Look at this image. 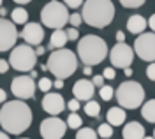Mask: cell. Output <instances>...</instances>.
Instances as JSON below:
<instances>
[{"mask_svg": "<svg viewBox=\"0 0 155 139\" xmlns=\"http://www.w3.org/2000/svg\"><path fill=\"white\" fill-rule=\"evenodd\" d=\"M143 139H155V137H152V136H145Z\"/></svg>", "mask_w": 155, "mask_h": 139, "instance_id": "48", "label": "cell"}, {"mask_svg": "<svg viewBox=\"0 0 155 139\" xmlns=\"http://www.w3.org/2000/svg\"><path fill=\"white\" fill-rule=\"evenodd\" d=\"M5 14H7V11L4 9V7H0V16H2V18H4V16H5Z\"/></svg>", "mask_w": 155, "mask_h": 139, "instance_id": "47", "label": "cell"}, {"mask_svg": "<svg viewBox=\"0 0 155 139\" xmlns=\"http://www.w3.org/2000/svg\"><path fill=\"white\" fill-rule=\"evenodd\" d=\"M65 123H67L69 129H76L78 130L81 125H83V120H81V116L78 115V111H71V115L67 116V121H65Z\"/></svg>", "mask_w": 155, "mask_h": 139, "instance_id": "23", "label": "cell"}, {"mask_svg": "<svg viewBox=\"0 0 155 139\" xmlns=\"http://www.w3.org/2000/svg\"><path fill=\"white\" fill-rule=\"evenodd\" d=\"M0 7H2V0H0Z\"/></svg>", "mask_w": 155, "mask_h": 139, "instance_id": "49", "label": "cell"}, {"mask_svg": "<svg viewBox=\"0 0 155 139\" xmlns=\"http://www.w3.org/2000/svg\"><path fill=\"white\" fill-rule=\"evenodd\" d=\"M116 40L118 42H125V34L124 32H116Z\"/></svg>", "mask_w": 155, "mask_h": 139, "instance_id": "39", "label": "cell"}, {"mask_svg": "<svg viewBox=\"0 0 155 139\" xmlns=\"http://www.w3.org/2000/svg\"><path fill=\"white\" fill-rule=\"evenodd\" d=\"M97 136L99 134L90 127H79L76 132V139H97Z\"/></svg>", "mask_w": 155, "mask_h": 139, "instance_id": "24", "label": "cell"}, {"mask_svg": "<svg viewBox=\"0 0 155 139\" xmlns=\"http://www.w3.org/2000/svg\"><path fill=\"white\" fill-rule=\"evenodd\" d=\"M35 81L34 78H30V76H18V78H14L12 83H11V92H12V95L16 97V99H32L34 95H35Z\"/></svg>", "mask_w": 155, "mask_h": 139, "instance_id": "11", "label": "cell"}, {"mask_svg": "<svg viewBox=\"0 0 155 139\" xmlns=\"http://www.w3.org/2000/svg\"><path fill=\"white\" fill-rule=\"evenodd\" d=\"M65 32H67V39H69V40H78L79 34H78L76 27H71V28H67Z\"/></svg>", "mask_w": 155, "mask_h": 139, "instance_id": "32", "label": "cell"}, {"mask_svg": "<svg viewBox=\"0 0 155 139\" xmlns=\"http://www.w3.org/2000/svg\"><path fill=\"white\" fill-rule=\"evenodd\" d=\"M94 92H95V86L88 79H78L72 86V93L79 102H87V100L94 99Z\"/></svg>", "mask_w": 155, "mask_h": 139, "instance_id": "15", "label": "cell"}, {"mask_svg": "<svg viewBox=\"0 0 155 139\" xmlns=\"http://www.w3.org/2000/svg\"><path fill=\"white\" fill-rule=\"evenodd\" d=\"M53 88H57V90H60V88H64V79H55L53 81Z\"/></svg>", "mask_w": 155, "mask_h": 139, "instance_id": "37", "label": "cell"}, {"mask_svg": "<svg viewBox=\"0 0 155 139\" xmlns=\"http://www.w3.org/2000/svg\"><path fill=\"white\" fill-rule=\"evenodd\" d=\"M67 108L71 111H79V100L74 97L72 100H69V102H67Z\"/></svg>", "mask_w": 155, "mask_h": 139, "instance_id": "34", "label": "cell"}, {"mask_svg": "<svg viewBox=\"0 0 155 139\" xmlns=\"http://www.w3.org/2000/svg\"><path fill=\"white\" fill-rule=\"evenodd\" d=\"M102 76H104V79H115V69L113 67H106L104 72H102Z\"/></svg>", "mask_w": 155, "mask_h": 139, "instance_id": "33", "label": "cell"}, {"mask_svg": "<svg viewBox=\"0 0 155 139\" xmlns=\"http://www.w3.org/2000/svg\"><path fill=\"white\" fill-rule=\"evenodd\" d=\"M11 18H12L14 25H25V23H28V12L23 7H16L11 12Z\"/></svg>", "mask_w": 155, "mask_h": 139, "instance_id": "21", "label": "cell"}, {"mask_svg": "<svg viewBox=\"0 0 155 139\" xmlns=\"http://www.w3.org/2000/svg\"><path fill=\"white\" fill-rule=\"evenodd\" d=\"M146 27H148V21H146L141 14H134V16H130L129 21H127V30H129V32H132L134 35L143 34Z\"/></svg>", "mask_w": 155, "mask_h": 139, "instance_id": "17", "label": "cell"}, {"mask_svg": "<svg viewBox=\"0 0 155 139\" xmlns=\"http://www.w3.org/2000/svg\"><path fill=\"white\" fill-rule=\"evenodd\" d=\"M9 60H0V74H5V72H7V70H9Z\"/></svg>", "mask_w": 155, "mask_h": 139, "instance_id": "35", "label": "cell"}, {"mask_svg": "<svg viewBox=\"0 0 155 139\" xmlns=\"http://www.w3.org/2000/svg\"><path fill=\"white\" fill-rule=\"evenodd\" d=\"M153 137H155V130H153Z\"/></svg>", "mask_w": 155, "mask_h": 139, "instance_id": "50", "label": "cell"}, {"mask_svg": "<svg viewBox=\"0 0 155 139\" xmlns=\"http://www.w3.org/2000/svg\"><path fill=\"white\" fill-rule=\"evenodd\" d=\"M42 109L46 111L51 116H57L62 111L65 109V100L60 93H55V92H46L44 99H42Z\"/></svg>", "mask_w": 155, "mask_h": 139, "instance_id": "13", "label": "cell"}, {"mask_svg": "<svg viewBox=\"0 0 155 139\" xmlns=\"http://www.w3.org/2000/svg\"><path fill=\"white\" fill-rule=\"evenodd\" d=\"M78 55H79V60L85 65L95 67L107 57L106 40L102 37H99V35H85V37L79 39Z\"/></svg>", "mask_w": 155, "mask_h": 139, "instance_id": "3", "label": "cell"}, {"mask_svg": "<svg viewBox=\"0 0 155 139\" xmlns=\"http://www.w3.org/2000/svg\"><path fill=\"white\" fill-rule=\"evenodd\" d=\"M106 118H107V123H109V125L118 127V125H122V123L125 121V118H127L125 109H124L122 106H118V108H111V109L107 111Z\"/></svg>", "mask_w": 155, "mask_h": 139, "instance_id": "18", "label": "cell"}, {"mask_svg": "<svg viewBox=\"0 0 155 139\" xmlns=\"http://www.w3.org/2000/svg\"><path fill=\"white\" fill-rule=\"evenodd\" d=\"M145 137V127L139 121H129L124 127V139H143Z\"/></svg>", "mask_w": 155, "mask_h": 139, "instance_id": "16", "label": "cell"}, {"mask_svg": "<svg viewBox=\"0 0 155 139\" xmlns=\"http://www.w3.org/2000/svg\"><path fill=\"white\" fill-rule=\"evenodd\" d=\"M83 109L87 113V116H90V118H99V115H101V104L95 99H90V100H87V104H85Z\"/></svg>", "mask_w": 155, "mask_h": 139, "instance_id": "22", "label": "cell"}, {"mask_svg": "<svg viewBox=\"0 0 155 139\" xmlns=\"http://www.w3.org/2000/svg\"><path fill=\"white\" fill-rule=\"evenodd\" d=\"M0 139H9V134H5L4 130H0Z\"/></svg>", "mask_w": 155, "mask_h": 139, "instance_id": "44", "label": "cell"}, {"mask_svg": "<svg viewBox=\"0 0 155 139\" xmlns=\"http://www.w3.org/2000/svg\"><path fill=\"white\" fill-rule=\"evenodd\" d=\"M120 4L127 9H136V7H141L145 4V0H120Z\"/></svg>", "mask_w": 155, "mask_h": 139, "instance_id": "28", "label": "cell"}, {"mask_svg": "<svg viewBox=\"0 0 155 139\" xmlns=\"http://www.w3.org/2000/svg\"><path fill=\"white\" fill-rule=\"evenodd\" d=\"M148 27L155 32V14H152V16H150V20H148Z\"/></svg>", "mask_w": 155, "mask_h": 139, "instance_id": "38", "label": "cell"}, {"mask_svg": "<svg viewBox=\"0 0 155 139\" xmlns=\"http://www.w3.org/2000/svg\"><path fill=\"white\" fill-rule=\"evenodd\" d=\"M115 97L124 109H137L145 102V88L137 81H124L116 88Z\"/></svg>", "mask_w": 155, "mask_h": 139, "instance_id": "5", "label": "cell"}, {"mask_svg": "<svg viewBox=\"0 0 155 139\" xmlns=\"http://www.w3.org/2000/svg\"><path fill=\"white\" fill-rule=\"evenodd\" d=\"M5 100H7V93H5V90L0 88V104H4Z\"/></svg>", "mask_w": 155, "mask_h": 139, "instance_id": "40", "label": "cell"}, {"mask_svg": "<svg viewBox=\"0 0 155 139\" xmlns=\"http://www.w3.org/2000/svg\"><path fill=\"white\" fill-rule=\"evenodd\" d=\"M41 21L48 28H64V25L69 23L67 5L62 2H57V0H51L41 11Z\"/></svg>", "mask_w": 155, "mask_h": 139, "instance_id": "6", "label": "cell"}, {"mask_svg": "<svg viewBox=\"0 0 155 139\" xmlns=\"http://www.w3.org/2000/svg\"><path fill=\"white\" fill-rule=\"evenodd\" d=\"M48 70L58 78V79H67L71 78L78 69V57L67 48H58L55 50L48 58V63H46Z\"/></svg>", "mask_w": 155, "mask_h": 139, "instance_id": "4", "label": "cell"}, {"mask_svg": "<svg viewBox=\"0 0 155 139\" xmlns=\"http://www.w3.org/2000/svg\"><path fill=\"white\" fill-rule=\"evenodd\" d=\"M44 48H42V46H37V50H35V55H37V57H41V55H44Z\"/></svg>", "mask_w": 155, "mask_h": 139, "instance_id": "42", "label": "cell"}, {"mask_svg": "<svg viewBox=\"0 0 155 139\" xmlns=\"http://www.w3.org/2000/svg\"><path fill=\"white\" fill-rule=\"evenodd\" d=\"M141 115H143V118L146 121H150V123H155V99H150L143 102V106H141Z\"/></svg>", "mask_w": 155, "mask_h": 139, "instance_id": "20", "label": "cell"}, {"mask_svg": "<svg viewBox=\"0 0 155 139\" xmlns=\"http://www.w3.org/2000/svg\"><path fill=\"white\" fill-rule=\"evenodd\" d=\"M92 83H94V86H97V88H101V86L104 85V76H94V79H92Z\"/></svg>", "mask_w": 155, "mask_h": 139, "instance_id": "36", "label": "cell"}, {"mask_svg": "<svg viewBox=\"0 0 155 139\" xmlns=\"http://www.w3.org/2000/svg\"><path fill=\"white\" fill-rule=\"evenodd\" d=\"M109 60H111L113 67H118V69L130 67V63L134 60V50L130 46H127L125 42H116V46H113V50L109 51Z\"/></svg>", "mask_w": 155, "mask_h": 139, "instance_id": "10", "label": "cell"}, {"mask_svg": "<svg viewBox=\"0 0 155 139\" xmlns=\"http://www.w3.org/2000/svg\"><path fill=\"white\" fill-rule=\"evenodd\" d=\"M21 37L30 46H39L42 42V39H44V28L39 23H25Z\"/></svg>", "mask_w": 155, "mask_h": 139, "instance_id": "14", "label": "cell"}, {"mask_svg": "<svg viewBox=\"0 0 155 139\" xmlns=\"http://www.w3.org/2000/svg\"><path fill=\"white\" fill-rule=\"evenodd\" d=\"M37 88L46 93V92H49V90L53 88V81L49 79V78H41L39 83H37Z\"/></svg>", "mask_w": 155, "mask_h": 139, "instance_id": "27", "label": "cell"}, {"mask_svg": "<svg viewBox=\"0 0 155 139\" xmlns=\"http://www.w3.org/2000/svg\"><path fill=\"white\" fill-rule=\"evenodd\" d=\"M35 63H37V55H35V50L30 44H19V46L12 48L9 57V65L14 70L30 72L35 67Z\"/></svg>", "mask_w": 155, "mask_h": 139, "instance_id": "7", "label": "cell"}, {"mask_svg": "<svg viewBox=\"0 0 155 139\" xmlns=\"http://www.w3.org/2000/svg\"><path fill=\"white\" fill-rule=\"evenodd\" d=\"M0 125L7 134H23L32 125V109L21 99L2 104Z\"/></svg>", "mask_w": 155, "mask_h": 139, "instance_id": "1", "label": "cell"}, {"mask_svg": "<svg viewBox=\"0 0 155 139\" xmlns=\"http://www.w3.org/2000/svg\"><path fill=\"white\" fill-rule=\"evenodd\" d=\"M14 4H28V2H32V0H12Z\"/></svg>", "mask_w": 155, "mask_h": 139, "instance_id": "45", "label": "cell"}, {"mask_svg": "<svg viewBox=\"0 0 155 139\" xmlns=\"http://www.w3.org/2000/svg\"><path fill=\"white\" fill-rule=\"evenodd\" d=\"M21 139H28V137H21Z\"/></svg>", "mask_w": 155, "mask_h": 139, "instance_id": "51", "label": "cell"}, {"mask_svg": "<svg viewBox=\"0 0 155 139\" xmlns=\"http://www.w3.org/2000/svg\"><path fill=\"white\" fill-rule=\"evenodd\" d=\"M124 72H125V76H129V78L132 76V69H130V67H125V69H124Z\"/></svg>", "mask_w": 155, "mask_h": 139, "instance_id": "43", "label": "cell"}, {"mask_svg": "<svg viewBox=\"0 0 155 139\" xmlns=\"http://www.w3.org/2000/svg\"><path fill=\"white\" fill-rule=\"evenodd\" d=\"M16 39H18L16 25L5 18H0V53L12 50L16 46Z\"/></svg>", "mask_w": 155, "mask_h": 139, "instance_id": "12", "label": "cell"}, {"mask_svg": "<svg viewBox=\"0 0 155 139\" xmlns=\"http://www.w3.org/2000/svg\"><path fill=\"white\" fill-rule=\"evenodd\" d=\"M81 21H83L81 14H78V12H74V14H69V23H71L72 27H79V25H81Z\"/></svg>", "mask_w": 155, "mask_h": 139, "instance_id": "29", "label": "cell"}, {"mask_svg": "<svg viewBox=\"0 0 155 139\" xmlns=\"http://www.w3.org/2000/svg\"><path fill=\"white\" fill-rule=\"evenodd\" d=\"M39 130H41L42 139H62L67 132V123L58 116H49L41 121Z\"/></svg>", "mask_w": 155, "mask_h": 139, "instance_id": "9", "label": "cell"}, {"mask_svg": "<svg viewBox=\"0 0 155 139\" xmlns=\"http://www.w3.org/2000/svg\"><path fill=\"white\" fill-rule=\"evenodd\" d=\"M134 53L145 62H155V32H143L134 40Z\"/></svg>", "mask_w": 155, "mask_h": 139, "instance_id": "8", "label": "cell"}, {"mask_svg": "<svg viewBox=\"0 0 155 139\" xmlns=\"http://www.w3.org/2000/svg\"><path fill=\"white\" fill-rule=\"evenodd\" d=\"M81 7L83 21L95 28H104L111 25L115 18V5L111 0H85Z\"/></svg>", "mask_w": 155, "mask_h": 139, "instance_id": "2", "label": "cell"}, {"mask_svg": "<svg viewBox=\"0 0 155 139\" xmlns=\"http://www.w3.org/2000/svg\"><path fill=\"white\" fill-rule=\"evenodd\" d=\"M83 2H85V0H64V4H65L67 7H71V9H78L79 5H83Z\"/></svg>", "mask_w": 155, "mask_h": 139, "instance_id": "31", "label": "cell"}, {"mask_svg": "<svg viewBox=\"0 0 155 139\" xmlns=\"http://www.w3.org/2000/svg\"><path fill=\"white\" fill-rule=\"evenodd\" d=\"M97 134L102 139H109L113 136V125H109V123H101L99 129H97Z\"/></svg>", "mask_w": 155, "mask_h": 139, "instance_id": "25", "label": "cell"}, {"mask_svg": "<svg viewBox=\"0 0 155 139\" xmlns=\"http://www.w3.org/2000/svg\"><path fill=\"white\" fill-rule=\"evenodd\" d=\"M30 78H34V79H35V78H37V72H35V70H34V69L30 70Z\"/></svg>", "mask_w": 155, "mask_h": 139, "instance_id": "46", "label": "cell"}, {"mask_svg": "<svg viewBox=\"0 0 155 139\" xmlns=\"http://www.w3.org/2000/svg\"><path fill=\"white\" fill-rule=\"evenodd\" d=\"M92 69H94V67H90V65H85V69H83V74H85V76H92Z\"/></svg>", "mask_w": 155, "mask_h": 139, "instance_id": "41", "label": "cell"}, {"mask_svg": "<svg viewBox=\"0 0 155 139\" xmlns=\"http://www.w3.org/2000/svg\"><path fill=\"white\" fill-rule=\"evenodd\" d=\"M67 32L62 28H57L53 34H51V37H49V50H58V48H64L65 44H67Z\"/></svg>", "mask_w": 155, "mask_h": 139, "instance_id": "19", "label": "cell"}, {"mask_svg": "<svg viewBox=\"0 0 155 139\" xmlns=\"http://www.w3.org/2000/svg\"><path fill=\"white\" fill-rule=\"evenodd\" d=\"M113 95H115L113 86H109V85H102V86H101V99L102 100H111Z\"/></svg>", "mask_w": 155, "mask_h": 139, "instance_id": "26", "label": "cell"}, {"mask_svg": "<svg viewBox=\"0 0 155 139\" xmlns=\"http://www.w3.org/2000/svg\"><path fill=\"white\" fill-rule=\"evenodd\" d=\"M146 76L150 81H155V62H150V65L146 67Z\"/></svg>", "mask_w": 155, "mask_h": 139, "instance_id": "30", "label": "cell"}]
</instances>
